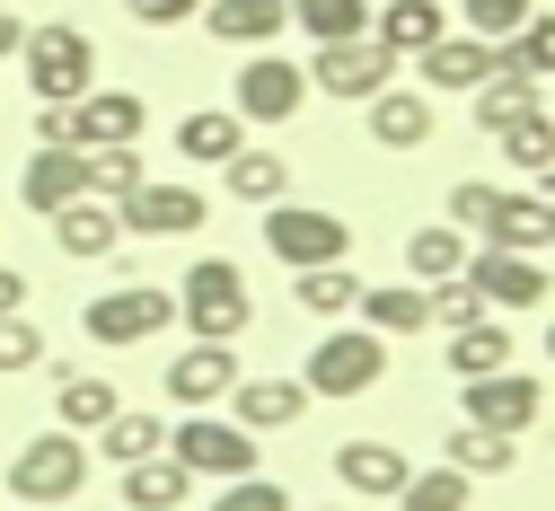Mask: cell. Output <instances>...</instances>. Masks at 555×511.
Wrapping results in <instances>:
<instances>
[{"instance_id":"cell-11","label":"cell","mask_w":555,"mask_h":511,"mask_svg":"<svg viewBox=\"0 0 555 511\" xmlns=\"http://www.w3.org/2000/svg\"><path fill=\"white\" fill-rule=\"evenodd\" d=\"M467 282H476V301L494 309V318H512V309H538L546 291H555L538 256H512V247H485V239L467 247Z\"/></svg>"},{"instance_id":"cell-34","label":"cell","mask_w":555,"mask_h":511,"mask_svg":"<svg viewBox=\"0 0 555 511\" xmlns=\"http://www.w3.org/2000/svg\"><path fill=\"white\" fill-rule=\"evenodd\" d=\"M467 98H476V124H485V132H503V124H520L529 106H546L529 71H494V80H485V89H467Z\"/></svg>"},{"instance_id":"cell-39","label":"cell","mask_w":555,"mask_h":511,"mask_svg":"<svg viewBox=\"0 0 555 511\" xmlns=\"http://www.w3.org/2000/svg\"><path fill=\"white\" fill-rule=\"evenodd\" d=\"M132 186H142V159H132V141H115V151H89V194H98V203H124Z\"/></svg>"},{"instance_id":"cell-3","label":"cell","mask_w":555,"mask_h":511,"mask_svg":"<svg viewBox=\"0 0 555 511\" xmlns=\"http://www.w3.org/2000/svg\"><path fill=\"white\" fill-rule=\"evenodd\" d=\"M379 380H388V335H371V327L318 335V344H309V371H300L309 397H371Z\"/></svg>"},{"instance_id":"cell-42","label":"cell","mask_w":555,"mask_h":511,"mask_svg":"<svg viewBox=\"0 0 555 511\" xmlns=\"http://www.w3.org/2000/svg\"><path fill=\"white\" fill-rule=\"evenodd\" d=\"M494 203H503V186H485V177H459V186H450V230H476V239H485Z\"/></svg>"},{"instance_id":"cell-30","label":"cell","mask_w":555,"mask_h":511,"mask_svg":"<svg viewBox=\"0 0 555 511\" xmlns=\"http://www.w3.org/2000/svg\"><path fill=\"white\" fill-rule=\"evenodd\" d=\"M221 177H230V194H238V203H256V212H264V203H283V186H292V168L273 159V151H247V141L221 159Z\"/></svg>"},{"instance_id":"cell-13","label":"cell","mask_w":555,"mask_h":511,"mask_svg":"<svg viewBox=\"0 0 555 511\" xmlns=\"http://www.w3.org/2000/svg\"><path fill=\"white\" fill-rule=\"evenodd\" d=\"M238 380H247V371H238V353H230V344H185V353L168 361V397H177L185 414H212Z\"/></svg>"},{"instance_id":"cell-2","label":"cell","mask_w":555,"mask_h":511,"mask_svg":"<svg viewBox=\"0 0 555 511\" xmlns=\"http://www.w3.org/2000/svg\"><path fill=\"white\" fill-rule=\"evenodd\" d=\"M18 62H27V89H36V106H72V98H89L98 89V44L80 36V27H27V44H18Z\"/></svg>"},{"instance_id":"cell-28","label":"cell","mask_w":555,"mask_h":511,"mask_svg":"<svg viewBox=\"0 0 555 511\" xmlns=\"http://www.w3.org/2000/svg\"><path fill=\"white\" fill-rule=\"evenodd\" d=\"M494 71H529V80H555V10H529V27H512L494 44Z\"/></svg>"},{"instance_id":"cell-26","label":"cell","mask_w":555,"mask_h":511,"mask_svg":"<svg viewBox=\"0 0 555 511\" xmlns=\"http://www.w3.org/2000/svg\"><path fill=\"white\" fill-rule=\"evenodd\" d=\"M185 494H194V476H185L168 450H159V459H132V468H124V502H132V511H177Z\"/></svg>"},{"instance_id":"cell-20","label":"cell","mask_w":555,"mask_h":511,"mask_svg":"<svg viewBox=\"0 0 555 511\" xmlns=\"http://www.w3.org/2000/svg\"><path fill=\"white\" fill-rule=\"evenodd\" d=\"M300 414H309L300 380H238L230 388V423H247V432H292Z\"/></svg>"},{"instance_id":"cell-19","label":"cell","mask_w":555,"mask_h":511,"mask_svg":"<svg viewBox=\"0 0 555 511\" xmlns=\"http://www.w3.org/2000/svg\"><path fill=\"white\" fill-rule=\"evenodd\" d=\"M335 476H344V494H379V502H397L405 476H414V459H405L397 442H344V450H335Z\"/></svg>"},{"instance_id":"cell-37","label":"cell","mask_w":555,"mask_h":511,"mask_svg":"<svg viewBox=\"0 0 555 511\" xmlns=\"http://www.w3.org/2000/svg\"><path fill=\"white\" fill-rule=\"evenodd\" d=\"M520 459V442L512 432H485V423H450V468H467V476H503Z\"/></svg>"},{"instance_id":"cell-10","label":"cell","mask_w":555,"mask_h":511,"mask_svg":"<svg viewBox=\"0 0 555 511\" xmlns=\"http://www.w3.org/2000/svg\"><path fill=\"white\" fill-rule=\"evenodd\" d=\"M300 98H309V71H300V62H283V53H247L238 89H230V115H238V124H292Z\"/></svg>"},{"instance_id":"cell-6","label":"cell","mask_w":555,"mask_h":511,"mask_svg":"<svg viewBox=\"0 0 555 511\" xmlns=\"http://www.w3.org/2000/svg\"><path fill=\"white\" fill-rule=\"evenodd\" d=\"M264 247L300 273V265H344L353 256V230L335 212H309V203H264Z\"/></svg>"},{"instance_id":"cell-50","label":"cell","mask_w":555,"mask_h":511,"mask_svg":"<svg viewBox=\"0 0 555 511\" xmlns=\"http://www.w3.org/2000/svg\"><path fill=\"white\" fill-rule=\"evenodd\" d=\"M546 361H555V318H546Z\"/></svg>"},{"instance_id":"cell-9","label":"cell","mask_w":555,"mask_h":511,"mask_svg":"<svg viewBox=\"0 0 555 511\" xmlns=\"http://www.w3.org/2000/svg\"><path fill=\"white\" fill-rule=\"evenodd\" d=\"M115 221H124V239H194L203 230V194L185 177H142L115 203Z\"/></svg>"},{"instance_id":"cell-35","label":"cell","mask_w":555,"mask_h":511,"mask_svg":"<svg viewBox=\"0 0 555 511\" xmlns=\"http://www.w3.org/2000/svg\"><path fill=\"white\" fill-rule=\"evenodd\" d=\"M292 27H300V36H318V44L371 36V0H292Z\"/></svg>"},{"instance_id":"cell-40","label":"cell","mask_w":555,"mask_h":511,"mask_svg":"<svg viewBox=\"0 0 555 511\" xmlns=\"http://www.w3.org/2000/svg\"><path fill=\"white\" fill-rule=\"evenodd\" d=\"M424 301H433V327H476V318H494L476 301V282L467 273H450V282H424Z\"/></svg>"},{"instance_id":"cell-27","label":"cell","mask_w":555,"mask_h":511,"mask_svg":"<svg viewBox=\"0 0 555 511\" xmlns=\"http://www.w3.org/2000/svg\"><path fill=\"white\" fill-rule=\"evenodd\" d=\"M494 141H503V168H512V177H546V168H555V115H546V106H529V115L503 124Z\"/></svg>"},{"instance_id":"cell-12","label":"cell","mask_w":555,"mask_h":511,"mask_svg":"<svg viewBox=\"0 0 555 511\" xmlns=\"http://www.w3.org/2000/svg\"><path fill=\"white\" fill-rule=\"evenodd\" d=\"M459 406H467V423H485V432H520L546 414V397H538V380H520V371H485V380H459Z\"/></svg>"},{"instance_id":"cell-29","label":"cell","mask_w":555,"mask_h":511,"mask_svg":"<svg viewBox=\"0 0 555 511\" xmlns=\"http://www.w3.org/2000/svg\"><path fill=\"white\" fill-rule=\"evenodd\" d=\"M238 132H247V124H238L230 106H203V115H185V124H177V151H185L194 168H221V159L238 151Z\"/></svg>"},{"instance_id":"cell-36","label":"cell","mask_w":555,"mask_h":511,"mask_svg":"<svg viewBox=\"0 0 555 511\" xmlns=\"http://www.w3.org/2000/svg\"><path fill=\"white\" fill-rule=\"evenodd\" d=\"M292 301H300L309 318H344V309L362 301V282L344 273V265H300V273H292Z\"/></svg>"},{"instance_id":"cell-22","label":"cell","mask_w":555,"mask_h":511,"mask_svg":"<svg viewBox=\"0 0 555 511\" xmlns=\"http://www.w3.org/2000/svg\"><path fill=\"white\" fill-rule=\"evenodd\" d=\"M485 371H512V327L503 318L450 327V380H485Z\"/></svg>"},{"instance_id":"cell-38","label":"cell","mask_w":555,"mask_h":511,"mask_svg":"<svg viewBox=\"0 0 555 511\" xmlns=\"http://www.w3.org/2000/svg\"><path fill=\"white\" fill-rule=\"evenodd\" d=\"M53 414H62V432H98V423L115 414V388H106V380H89V371H62Z\"/></svg>"},{"instance_id":"cell-47","label":"cell","mask_w":555,"mask_h":511,"mask_svg":"<svg viewBox=\"0 0 555 511\" xmlns=\"http://www.w3.org/2000/svg\"><path fill=\"white\" fill-rule=\"evenodd\" d=\"M10 309H27V273H18V265H0V318H10Z\"/></svg>"},{"instance_id":"cell-5","label":"cell","mask_w":555,"mask_h":511,"mask_svg":"<svg viewBox=\"0 0 555 511\" xmlns=\"http://www.w3.org/2000/svg\"><path fill=\"white\" fill-rule=\"evenodd\" d=\"M168 459L185 468V476H256V432L247 423H221V414H185L177 432H168Z\"/></svg>"},{"instance_id":"cell-7","label":"cell","mask_w":555,"mask_h":511,"mask_svg":"<svg viewBox=\"0 0 555 511\" xmlns=\"http://www.w3.org/2000/svg\"><path fill=\"white\" fill-rule=\"evenodd\" d=\"M177 318V291H151V282H124V291H98V301L80 309V327L106 344V353H124V344H151L159 327Z\"/></svg>"},{"instance_id":"cell-25","label":"cell","mask_w":555,"mask_h":511,"mask_svg":"<svg viewBox=\"0 0 555 511\" xmlns=\"http://www.w3.org/2000/svg\"><path fill=\"white\" fill-rule=\"evenodd\" d=\"M371 36L388 53H424L433 36H450V18H441V0H388V10L371 18Z\"/></svg>"},{"instance_id":"cell-53","label":"cell","mask_w":555,"mask_h":511,"mask_svg":"<svg viewBox=\"0 0 555 511\" xmlns=\"http://www.w3.org/2000/svg\"><path fill=\"white\" fill-rule=\"evenodd\" d=\"M546 115H555V106H546Z\"/></svg>"},{"instance_id":"cell-8","label":"cell","mask_w":555,"mask_h":511,"mask_svg":"<svg viewBox=\"0 0 555 511\" xmlns=\"http://www.w3.org/2000/svg\"><path fill=\"white\" fill-rule=\"evenodd\" d=\"M397 62L405 53H388L379 36H344V44H318V71H309V89H326V98H379V89H397Z\"/></svg>"},{"instance_id":"cell-23","label":"cell","mask_w":555,"mask_h":511,"mask_svg":"<svg viewBox=\"0 0 555 511\" xmlns=\"http://www.w3.org/2000/svg\"><path fill=\"white\" fill-rule=\"evenodd\" d=\"M353 309H362L371 335H424V327H433V301H424L414 282H379V291H362Z\"/></svg>"},{"instance_id":"cell-44","label":"cell","mask_w":555,"mask_h":511,"mask_svg":"<svg viewBox=\"0 0 555 511\" xmlns=\"http://www.w3.org/2000/svg\"><path fill=\"white\" fill-rule=\"evenodd\" d=\"M212 511H292V494H283V485H273V476H230Z\"/></svg>"},{"instance_id":"cell-14","label":"cell","mask_w":555,"mask_h":511,"mask_svg":"<svg viewBox=\"0 0 555 511\" xmlns=\"http://www.w3.org/2000/svg\"><path fill=\"white\" fill-rule=\"evenodd\" d=\"M414 62H424V98H467L494 80V44L485 36H433Z\"/></svg>"},{"instance_id":"cell-51","label":"cell","mask_w":555,"mask_h":511,"mask_svg":"<svg viewBox=\"0 0 555 511\" xmlns=\"http://www.w3.org/2000/svg\"><path fill=\"white\" fill-rule=\"evenodd\" d=\"M309 511H344V502H309Z\"/></svg>"},{"instance_id":"cell-41","label":"cell","mask_w":555,"mask_h":511,"mask_svg":"<svg viewBox=\"0 0 555 511\" xmlns=\"http://www.w3.org/2000/svg\"><path fill=\"white\" fill-rule=\"evenodd\" d=\"M36 361H44V327L27 309H10L0 318V371H36Z\"/></svg>"},{"instance_id":"cell-45","label":"cell","mask_w":555,"mask_h":511,"mask_svg":"<svg viewBox=\"0 0 555 511\" xmlns=\"http://www.w3.org/2000/svg\"><path fill=\"white\" fill-rule=\"evenodd\" d=\"M142 27H185V18H203V0H124Z\"/></svg>"},{"instance_id":"cell-46","label":"cell","mask_w":555,"mask_h":511,"mask_svg":"<svg viewBox=\"0 0 555 511\" xmlns=\"http://www.w3.org/2000/svg\"><path fill=\"white\" fill-rule=\"evenodd\" d=\"M36 141H53V151H72V106H36Z\"/></svg>"},{"instance_id":"cell-31","label":"cell","mask_w":555,"mask_h":511,"mask_svg":"<svg viewBox=\"0 0 555 511\" xmlns=\"http://www.w3.org/2000/svg\"><path fill=\"white\" fill-rule=\"evenodd\" d=\"M405 265H414V282H450V273H467V230L424 221V230L405 239Z\"/></svg>"},{"instance_id":"cell-32","label":"cell","mask_w":555,"mask_h":511,"mask_svg":"<svg viewBox=\"0 0 555 511\" xmlns=\"http://www.w3.org/2000/svg\"><path fill=\"white\" fill-rule=\"evenodd\" d=\"M98 450H106L115 468H132V459H159V450H168V423H159V414H124V406H115V414L98 423Z\"/></svg>"},{"instance_id":"cell-16","label":"cell","mask_w":555,"mask_h":511,"mask_svg":"<svg viewBox=\"0 0 555 511\" xmlns=\"http://www.w3.org/2000/svg\"><path fill=\"white\" fill-rule=\"evenodd\" d=\"M80 194H89V151H53V141H36V159H27V177H18V203L53 221V212L80 203Z\"/></svg>"},{"instance_id":"cell-49","label":"cell","mask_w":555,"mask_h":511,"mask_svg":"<svg viewBox=\"0 0 555 511\" xmlns=\"http://www.w3.org/2000/svg\"><path fill=\"white\" fill-rule=\"evenodd\" d=\"M0 511H36V502H18V494H0Z\"/></svg>"},{"instance_id":"cell-21","label":"cell","mask_w":555,"mask_h":511,"mask_svg":"<svg viewBox=\"0 0 555 511\" xmlns=\"http://www.w3.org/2000/svg\"><path fill=\"white\" fill-rule=\"evenodd\" d=\"M53 247H62V256H115V247H124L115 203H98V194L62 203V212H53Z\"/></svg>"},{"instance_id":"cell-17","label":"cell","mask_w":555,"mask_h":511,"mask_svg":"<svg viewBox=\"0 0 555 511\" xmlns=\"http://www.w3.org/2000/svg\"><path fill=\"white\" fill-rule=\"evenodd\" d=\"M362 132L379 151H424L433 141V98L424 89H379V98H362Z\"/></svg>"},{"instance_id":"cell-24","label":"cell","mask_w":555,"mask_h":511,"mask_svg":"<svg viewBox=\"0 0 555 511\" xmlns=\"http://www.w3.org/2000/svg\"><path fill=\"white\" fill-rule=\"evenodd\" d=\"M485 247H512V256L555 247V230H546V203H538V194H503V203H494V221H485Z\"/></svg>"},{"instance_id":"cell-1","label":"cell","mask_w":555,"mask_h":511,"mask_svg":"<svg viewBox=\"0 0 555 511\" xmlns=\"http://www.w3.org/2000/svg\"><path fill=\"white\" fill-rule=\"evenodd\" d=\"M177 318L194 327V344H238L247 318H256V291H247V273L230 256H203L185 273V291H177Z\"/></svg>"},{"instance_id":"cell-18","label":"cell","mask_w":555,"mask_h":511,"mask_svg":"<svg viewBox=\"0 0 555 511\" xmlns=\"http://www.w3.org/2000/svg\"><path fill=\"white\" fill-rule=\"evenodd\" d=\"M203 27H212L221 44H238V53H264L292 27V0H203Z\"/></svg>"},{"instance_id":"cell-48","label":"cell","mask_w":555,"mask_h":511,"mask_svg":"<svg viewBox=\"0 0 555 511\" xmlns=\"http://www.w3.org/2000/svg\"><path fill=\"white\" fill-rule=\"evenodd\" d=\"M18 44H27V27H18V18H10V10H0V62H10V53H18Z\"/></svg>"},{"instance_id":"cell-33","label":"cell","mask_w":555,"mask_h":511,"mask_svg":"<svg viewBox=\"0 0 555 511\" xmlns=\"http://www.w3.org/2000/svg\"><path fill=\"white\" fill-rule=\"evenodd\" d=\"M397 502H405V511H476V476L450 468V459H441V468H414Z\"/></svg>"},{"instance_id":"cell-52","label":"cell","mask_w":555,"mask_h":511,"mask_svg":"<svg viewBox=\"0 0 555 511\" xmlns=\"http://www.w3.org/2000/svg\"><path fill=\"white\" fill-rule=\"evenodd\" d=\"M0 10H10V0H0Z\"/></svg>"},{"instance_id":"cell-4","label":"cell","mask_w":555,"mask_h":511,"mask_svg":"<svg viewBox=\"0 0 555 511\" xmlns=\"http://www.w3.org/2000/svg\"><path fill=\"white\" fill-rule=\"evenodd\" d=\"M80 485H89V450H80V432H36V442L10 459V494L36 502V511H44V502H72Z\"/></svg>"},{"instance_id":"cell-15","label":"cell","mask_w":555,"mask_h":511,"mask_svg":"<svg viewBox=\"0 0 555 511\" xmlns=\"http://www.w3.org/2000/svg\"><path fill=\"white\" fill-rule=\"evenodd\" d=\"M142 98L132 89H89L72 98V151H115V141H142Z\"/></svg>"},{"instance_id":"cell-43","label":"cell","mask_w":555,"mask_h":511,"mask_svg":"<svg viewBox=\"0 0 555 511\" xmlns=\"http://www.w3.org/2000/svg\"><path fill=\"white\" fill-rule=\"evenodd\" d=\"M529 10H538V0H467V36L503 44L512 27H529Z\"/></svg>"}]
</instances>
